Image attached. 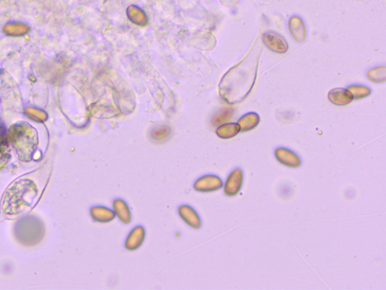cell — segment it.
Here are the masks:
<instances>
[{
	"label": "cell",
	"instance_id": "cell-7",
	"mask_svg": "<svg viewBox=\"0 0 386 290\" xmlns=\"http://www.w3.org/2000/svg\"><path fill=\"white\" fill-rule=\"evenodd\" d=\"M289 31L292 37L299 43L306 40V28L303 20L298 16H293L288 23Z\"/></svg>",
	"mask_w": 386,
	"mask_h": 290
},
{
	"label": "cell",
	"instance_id": "cell-15",
	"mask_svg": "<svg viewBox=\"0 0 386 290\" xmlns=\"http://www.w3.org/2000/svg\"><path fill=\"white\" fill-rule=\"evenodd\" d=\"M347 90L352 95L353 99L359 100L369 96L371 94L370 89L361 85H353L348 87Z\"/></svg>",
	"mask_w": 386,
	"mask_h": 290
},
{
	"label": "cell",
	"instance_id": "cell-1",
	"mask_svg": "<svg viewBox=\"0 0 386 290\" xmlns=\"http://www.w3.org/2000/svg\"><path fill=\"white\" fill-rule=\"evenodd\" d=\"M261 50L262 42L258 37L243 59L228 71L223 80L221 94L229 103H239L251 91L257 79Z\"/></svg>",
	"mask_w": 386,
	"mask_h": 290
},
{
	"label": "cell",
	"instance_id": "cell-14",
	"mask_svg": "<svg viewBox=\"0 0 386 290\" xmlns=\"http://www.w3.org/2000/svg\"><path fill=\"white\" fill-rule=\"evenodd\" d=\"M113 205H114L113 207H114L116 215L120 217V219L123 222L128 224L131 221V214H130L129 209L125 204V202L120 200V199H116Z\"/></svg>",
	"mask_w": 386,
	"mask_h": 290
},
{
	"label": "cell",
	"instance_id": "cell-2",
	"mask_svg": "<svg viewBox=\"0 0 386 290\" xmlns=\"http://www.w3.org/2000/svg\"><path fill=\"white\" fill-rule=\"evenodd\" d=\"M39 194V181L31 176L19 179L5 192L2 203L3 213L7 215L27 213Z\"/></svg>",
	"mask_w": 386,
	"mask_h": 290
},
{
	"label": "cell",
	"instance_id": "cell-13",
	"mask_svg": "<svg viewBox=\"0 0 386 290\" xmlns=\"http://www.w3.org/2000/svg\"><path fill=\"white\" fill-rule=\"evenodd\" d=\"M369 80L376 83H382L386 81V67L381 66L372 68L367 72Z\"/></svg>",
	"mask_w": 386,
	"mask_h": 290
},
{
	"label": "cell",
	"instance_id": "cell-6",
	"mask_svg": "<svg viewBox=\"0 0 386 290\" xmlns=\"http://www.w3.org/2000/svg\"><path fill=\"white\" fill-rule=\"evenodd\" d=\"M224 183L220 177L213 175H209L201 178L195 184V189L202 192H211L217 191L223 187Z\"/></svg>",
	"mask_w": 386,
	"mask_h": 290
},
{
	"label": "cell",
	"instance_id": "cell-10",
	"mask_svg": "<svg viewBox=\"0 0 386 290\" xmlns=\"http://www.w3.org/2000/svg\"><path fill=\"white\" fill-rule=\"evenodd\" d=\"M144 239V230L141 227H138L133 230L131 235L128 236V240L126 241V248L128 250H135L138 249Z\"/></svg>",
	"mask_w": 386,
	"mask_h": 290
},
{
	"label": "cell",
	"instance_id": "cell-4",
	"mask_svg": "<svg viewBox=\"0 0 386 290\" xmlns=\"http://www.w3.org/2000/svg\"><path fill=\"white\" fill-rule=\"evenodd\" d=\"M263 42L269 50L274 53L283 54L288 50V44L280 34L273 31H268L263 36Z\"/></svg>",
	"mask_w": 386,
	"mask_h": 290
},
{
	"label": "cell",
	"instance_id": "cell-16",
	"mask_svg": "<svg viewBox=\"0 0 386 290\" xmlns=\"http://www.w3.org/2000/svg\"><path fill=\"white\" fill-rule=\"evenodd\" d=\"M91 211L93 217L98 221H109L113 219L115 217L114 213L110 209H105L103 207H97L92 209Z\"/></svg>",
	"mask_w": 386,
	"mask_h": 290
},
{
	"label": "cell",
	"instance_id": "cell-9",
	"mask_svg": "<svg viewBox=\"0 0 386 290\" xmlns=\"http://www.w3.org/2000/svg\"><path fill=\"white\" fill-rule=\"evenodd\" d=\"M261 117L254 112H250L244 115L238 121V125L240 127V132H246L253 130L259 125Z\"/></svg>",
	"mask_w": 386,
	"mask_h": 290
},
{
	"label": "cell",
	"instance_id": "cell-3",
	"mask_svg": "<svg viewBox=\"0 0 386 290\" xmlns=\"http://www.w3.org/2000/svg\"><path fill=\"white\" fill-rule=\"evenodd\" d=\"M244 172L240 168L234 169L227 178L224 184V193L228 197H234L240 192L244 183Z\"/></svg>",
	"mask_w": 386,
	"mask_h": 290
},
{
	"label": "cell",
	"instance_id": "cell-12",
	"mask_svg": "<svg viewBox=\"0 0 386 290\" xmlns=\"http://www.w3.org/2000/svg\"><path fill=\"white\" fill-rule=\"evenodd\" d=\"M240 132V127L238 123H227L220 126L217 129V134L220 138L224 139H231Z\"/></svg>",
	"mask_w": 386,
	"mask_h": 290
},
{
	"label": "cell",
	"instance_id": "cell-11",
	"mask_svg": "<svg viewBox=\"0 0 386 290\" xmlns=\"http://www.w3.org/2000/svg\"><path fill=\"white\" fill-rule=\"evenodd\" d=\"M180 215L189 225L193 228H198L201 226V221L195 212L189 206H182L180 208Z\"/></svg>",
	"mask_w": 386,
	"mask_h": 290
},
{
	"label": "cell",
	"instance_id": "cell-17",
	"mask_svg": "<svg viewBox=\"0 0 386 290\" xmlns=\"http://www.w3.org/2000/svg\"><path fill=\"white\" fill-rule=\"evenodd\" d=\"M233 114V110L232 108H226L225 110H222L220 115L215 119V124H220L225 123L227 120H230Z\"/></svg>",
	"mask_w": 386,
	"mask_h": 290
},
{
	"label": "cell",
	"instance_id": "cell-5",
	"mask_svg": "<svg viewBox=\"0 0 386 290\" xmlns=\"http://www.w3.org/2000/svg\"><path fill=\"white\" fill-rule=\"evenodd\" d=\"M275 157L279 163L287 167L296 169L300 167L302 165V160L299 156L291 149L279 147L275 150Z\"/></svg>",
	"mask_w": 386,
	"mask_h": 290
},
{
	"label": "cell",
	"instance_id": "cell-8",
	"mask_svg": "<svg viewBox=\"0 0 386 290\" xmlns=\"http://www.w3.org/2000/svg\"><path fill=\"white\" fill-rule=\"evenodd\" d=\"M330 101L338 106L349 105L353 101V97L347 89L336 88L330 91L328 94Z\"/></svg>",
	"mask_w": 386,
	"mask_h": 290
}]
</instances>
